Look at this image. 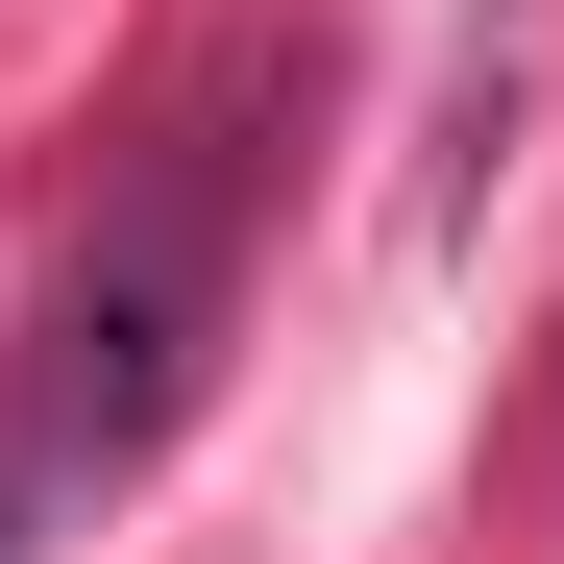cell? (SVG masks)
<instances>
[{"label":"cell","instance_id":"1","mask_svg":"<svg viewBox=\"0 0 564 564\" xmlns=\"http://www.w3.org/2000/svg\"><path fill=\"white\" fill-rule=\"evenodd\" d=\"M197 319H221V148L50 295V344H25V466H148L172 393H197Z\"/></svg>","mask_w":564,"mask_h":564}]
</instances>
